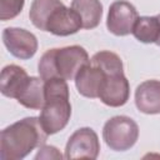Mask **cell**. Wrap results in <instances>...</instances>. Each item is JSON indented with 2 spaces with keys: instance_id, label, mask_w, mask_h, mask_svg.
Instances as JSON below:
<instances>
[{
  "instance_id": "1",
  "label": "cell",
  "mask_w": 160,
  "mask_h": 160,
  "mask_svg": "<svg viewBox=\"0 0 160 160\" xmlns=\"http://www.w3.org/2000/svg\"><path fill=\"white\" fill-rule=\"evenodd\" d=\"M48 134L40 119L30 116L6 126L0 134V159L21 160L34 149L45 145Z\"/></svg>"
},
{
  "instance_id": "2",
  "label": "cell",
  "mask_w": 160,
  "mask_h": 160,
  "mask_svg": "<svg viewBox=\"0 0 160 160\" xmlns=\"http://www.w3.org/2000/svg\"><path fill=\"white\" fill-rule=\"evenodd\" d=\"M90 64L86 50L80 45L50 49L42 54L38 64L40 78L46 81L52 78L75 80L82 66Z\"/></svg>"
},
{
  "instance_id": "3",
  "label": "cell",
  "mask_w": 160,
  "mask_h": 160,
  "mask_svg": "<svg viewBox=\"0 0 160 160\" xmlns=\"http://www.w3.org/2000/svg\"><path fill=\"white\" fill-rule=\"evenodd\" d=\"M71 116L69 86L66 80L52 78L45 81V102L40 112V124L48 135L61 131Z\"/></svg>"
},
{
  "instance_id": "4",
  "label": "cell",
  "mask_w": 160,
  "mask_h": 160,
  "mask_svg": "<svg viewBox=\"0 0 160 160\" xmlns=\"http://www.w3.org/2000/svg\"><path fill=\"white\" fill-rule=\"evenodd\" d=\"M139 138V126L129 116L118 115L109 119L102 128V139L114 151L131 149Z\"/></svg>"
},
{
  "instance_id": "5",
  "label": "cell",
  "mask_w": 160,
  "mask_h": 160,
  "mask_svg": "<svg viewBox=\"0 0 160 160\" xmlns=\"http://www.w3.org/2000/svg\"><path fill=\"white\" fill-rule=\"evenodd\" d=\"M100 152L98 134L91 128H80L71 134L65 146V159H96Z\"/></svg>"
},
{
  "instance_id": "6",
  "label": "cell",
  "mask_w": 160,
  "mask_h": 160,
  "mask_svg": "<svg viewBox=\"0 0 160 160\" xmlns=\"http://www.w3.org/2000/svg\"><path fill=\"white\" fill-rule=\"evenodd\" d=\"M138 19L139 14L131 2L126 0H118L109 8L106 28L116 36H125L130 32L132 34V29Z\"/></svg>"
},
{
  "instance_id": "7",
  "label": "cell",
  "mask_w": 160,
  "mask_h": 160,
  "mask_svg": "<svg viewBox=\"0 0 160 160\" xmlns=\"http://www.w3.org/2000/svg\"><path fill=\"white\" fill-rule=\"evenodd\" d=\"M2 42L11 55L18 59L28 60L38 51L36 36L21 28H6L2 31Z\"/></svg>"
},
{
  "instance_id": "8",
  "label": "cell",
  "mask_w": 160,
  "mask_h": 160,
  "mask_svg": "<svg viewBox=\"0 0 160 160\" xmlns=\"http://www.w3.org/2000/svg\"><path fill=\"white\" fill-rule=\"evenodd\" d=\"M129 96L130 85L124 72L106 74L99 91V99L108 106L119 108L128 102Z\"/></svg>"
},
{
  "instance_id": "9",
  "label": "cell",
  "mask_w": 160,
  "mask_h": 160,
  "mask_svg": "<svg viewBox=\"0 0 160 160\" xmlns=\"http://www.w3.org/2000/svg\"><path fill=\"white\" fill-rule=\"evenodd\" d=\"M81 28L82 22L79 14L74 9L66 8L62 4L56 8L49 16L45 25V31L56 36H69L76 34Z\"/></svg>"
},
{
  "instance_id": "10",
  "label": "cell",
  "mask_w": 160,
  "mask_h": 160,
  "mask_svg": "<svg viewBox=\"0 0 160 160\" xmlns=\"http://www.w3.org/2000/svg\"><path fill=\"white\" fill-rule=\"evenodd\" d=\"M106 78V72L94 64H88L75 76V86L80 95L90 99L99 98V91L102 81Z\"/></svg>"
},
{
  "instance_id": "11",
  "label": "cell",
  "mask_w": 160,
  "mask_h": 160,
  "mask_svg": "<svg viewBox=\"0 0 160 160\" xmlns=\"http://www.w3.org/2000/svg\"><path fill=\"white\" fill-rule=\"evenodd\" d=\"M135 105L144 114H160V80L142 81L135 90Z\"/></svg>"
},
{
  "instance_id": "12",
  "label": "cell",
  "mask_w": 160,
  "mask_h": 160,
  "mask_svg": "<svg viewBox=\"0 0 160 160\" xmlns=\"http://www.w3.org/2000/svg\"><path fill=\"white\" fill-rule=\"evenodd\" d=\"M16 100L28 109L41 110L45 102V81L41 78L29 76L19 91Z\"/></svg>"
},
{
  "instance_id": "13",
  "label": "cell",
  "mask_w": 160,
  "mask_h": 160,
  "mask_svg": "<svg viewBox=\"0 0 160 160\" xmlns=\"http://www.w3.org/2000/svg\"><path fill=\"white\" fill-rule=\"evenodd\" d=\"M28 72L19 65L10 64L2 68L0 75V90L4 96L16 99L22 85L28 80Z\"/></svg>"
},
{
  "instance_id": "14",
  "label": "cell",
  "mask_w": 160,
  "mask_h": 160,
  "mask_svg": "<svg viewBox=\"0 0 160 160\" xmlns=\"http://www.w3.org/2000/svg\"><path fill=\"white\" fill-rule=\"evenodd\" d=\"M71 9L79 14L84 29H94L100 24L102 16L100 0H72Z\"/></svg>"
},
{
  "instance_id": "15",
  "label": "cell",
  "mask_w": 160,
  "mask_h": 160,
  "mask_svg": "<svg viewBox=\"0 0 160 160\" xmlns=\"http://www.w3.org/2000/svg\"><path fill=\"white\" fill-rule=\"evenodd\" d=\"M132 35L144 44L156 42L160 36V20L158 16H140L135 22Z\"/></svg>"
},
{
  "instance_id": "16",
  "label": "cell",
  "mask_w": 160,
  "mask_h": 160,
  "mask_svg": "<svg viewBox=\"0 0 160 160\" xmlns=\"http://www.w3.org/2000/svg\"><path fill=\"white\" fill-rule=\"evenodd\" d=\"M60 5H62V1L60 0H32L29 11V18L32 25L39 30L45 31V25L49 16Z\"/></svg>"
},
{
  "instance_id": "17",
  "label": "cell",
  "mask_w": 160,
  "mask_h": 160,
  "mask_svg": "<svg viewBox=\"0 0 160 160\" xmlns=\"http://www.w3.org/2000/svg\"><path fill=\"white\" fill-rule=\"evenodd\" d=\"M90 62L102 69L106 74L124 72V65L120 56L112 51H108V50L99 51L91 58Z\"/></svg>"
},
{
  "instance_id": "18",
  "label": "cell",
  "mask_w": 160,
  "mask_h": 160,
  "mask_svg": "<svg viewBox=\"0 0 160 160\" xmlns=\"http://www.w3.org/2000/svg\"><path fill=\"white\" fill-rule=\"evenodd\" d=\"M25 0H0V20L6 21L16 18L24 8Z\"/></svg>"
},
{
  "instance_id": "19",
  "label": "cell",
  "mask_w": 160,
  "mask_h": 160,
  "mask_svg": "<svg viewBox=\"0 0 160 160\" xmlns=\"http://www.w3.org/2000/svg\"><path fill=\"white\" fill-rule=\"evenodd\" d=\"M62 155L59 152V150L55 146L50 145H42L39 148V152L36 154L35 159H61Z\"/></svg>"
},
{
  "instance_id": "20",
  "label": "cell",
  "mask_w": 160,
  "mask_h": 160,
  "mask_svg": "<svg viewBox=\"0 0 160 160\" xmlns=\"http://www.w3.org/2000/svg\"><path fill=\"white\" fill-rule=\"evenodd\" d=\"M156 16H158V19H159V20H160V14H159V15H156ZM155 44H156V45H158V46H160V36H159V39H158V41H156V42H155Z\"/></svg>"
}]
</instances>
